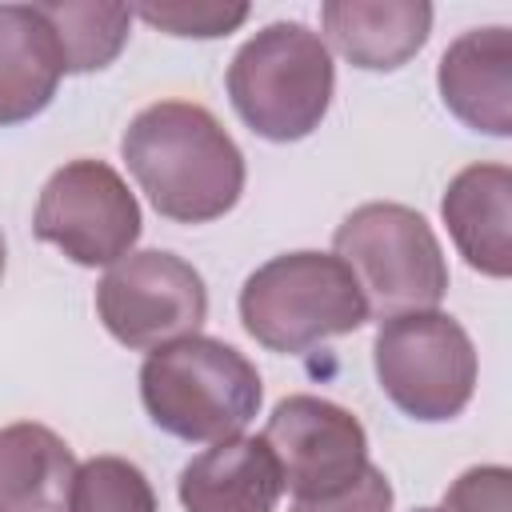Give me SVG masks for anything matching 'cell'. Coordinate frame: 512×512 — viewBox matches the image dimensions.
Segmentation results:
<instances>
[{
  "label": "cell",
  "mask_w": 512,
  "mask_h": 512,
  "mask_svg": "<svg viewBox=\"0 0 512 512\" xmlns=\"http://www.w3.org/2000/svg\"><path fill=\"white\" fill-rule=\"evenodd\" d=\"M120 156L148 204L172 224L220 220L244 196V152L224 124L192 100L140 108L120 136Z\"/></svg>",
  "instance_id": "1"
},
{
  "label": "cell",
  "mask_w": 512,
  "mask_h": 512,
  "mask_svg": "<svg viewBox=\"0 0 512 512\" xmlns=\"http://www.w3.org/2000/svg\"><path fill=\"white\" fill-rule=\"evenodd\" d=\"M140 400L160 432L188 444H220L256 420L264 384L240 348L192 332L144 356Z\"/></svg>",
  "instance_id": "2"
},
{
  "label": "cell",
  "mask_w": 512,
  "mask_h": 512,
  "mask_svg": "<svg viewBox=\"0 0 512 512\" xmlns=\"http://www.w3.org/2000/svg\"><path fill=\"white\" fill-rule=\"evenodd\" d=\"M224 84L236 116L256 136L292 144L328 116L336 64L320 32L300 20H276L236 48Z\"/></svg>",
  "instance_id": "3"
},
{
  "label": "cell",
  "mask_w": 512,
  "mask_h": 512,
  "mask_svg": "<svg viewBox=\"0 0 512 512\" xmlns=\"http://www.w3.org/2000/svg\"><path fill=\"white\" fill-rule=\"evenodd\" d=\"M368 320L364 292L336 252H284L240 288V324L268 348L296 356L320 340L348 336Z\"/></svg>",
  "instance_id": "4"
},
{
  "label": "cell",
  "mask_w": 512,
  "mask_h": 512,
  "mask_svg": "<svg viewBox=\"0 0 512 512\" xmlns=\"http://www.w3.org/2000/svg\"><path fill=\"white\" fill-rule=\"evenodd\" d=\"M336 256L356 276L368 320L432 312L448 292V260L432 224L396 200L352 208L332 232Z\"/></svg>",
  "instance_id": "5"
},
{
  "label": "cell",
  "mask_w": 512,
  "mask_h": 512,
  "mask_svg": "<svg viewBox=\"0 0 512 512\" xmlns=\"http://www.w3.org/2000/svg\"><path fill=\"white\" fill-rule=\"evenodd\" d=\"M372 368L384 396L420 424L452 420L476 392V348L464 324L440 308L380 320Z\"/></svg>",
  "instance_id": "6"
},
{
  "label": "cell",
  "mask_w": 512,
  "mask_h": 512,
  "mask_svg": "<svg viewBox=\"0 0 512 512\" xmlns=\"http://www.w3.org/2000/svg\"><path fill=\"white\" fill-rule=\"evenodd\" d=\"M32 232L80 268H112L140 240L144 216L112 164L80 156L44 180Z\"/></svg>",
  "instance_id": "7"
},
{
  "label": "cell",
  "mask_w": 512,
  "mask_h": 512,
  "mask_svg": "<svg viewBox=\"0 0 512 512\" xmlns=\"http://www.w3.org/2000/svg\"><path fill=\"white\" fill-rule=\"evenodd\" d=\"M96 316L116 344L152 352L168 340L200 332L208 320V284L176 252H128L100 276Z\"/></svg>",
  "instance_id": "8"
},
{
  "label": "cell",
  "mask_w": 512,
  "mask_h": 512,
  "mask_svg": "<svg viewBox=\"0 0 512 512\" xmlns=\"http://www.w3.org/2000/svg\"><path fill=\"white\" fill-rule=\"evenodd\" d=\"M260 440L272 448L276 468L292 500H324L360 480L368 460V432L364 424L340 408L336 400L296 392L284 396Z\"/></svg>",
  "instance_id": "9"
},
{
  "label": "cell",
  "mask_w": 512,
  "mask_h": 512,
  "mask_svg": "<svg viewBox=\"0 0 512 512\" xmlns=\"http://www.w3.org/2000/svg\"><path fill=\"white\" fill-rule=\"evenodd\" d=\"M444 108L472 132L512 136V32L504 24L468 28L436 68Z\"/></svg>",
  "instance_id": "10"
},
{
  "label": "cell",
  "mask_w": 512,
  "mask_h": 512,
  "mask_svg": "<svg viewBox=\"0 0 512 512\" xmlns=\"http://www.w3.org/2000/svg\"><path fill=\"white\" fill-rule=\"evenodd\" d=\"M440 216L468 268L492 280L512 276V172L508 164L460 168L444 188Z\"/></svg>",
  "instance_id": "11"
},
{
  "label": "cell",
  "mask_w": 512,
  "mask_h": 512,
  "mask_svg": "<svg viewBox=\"0 0 512 512\" xmlns=\"http://www.w3.org/2000/svg\"><path fill=\"white\" fill-rule=\"evenodd\" d=\"M280 492L276 456L260 436H232L204 448L176 480L184 512H276Z\"/></svg>",
  "instance_id": "12"
},
{
  "label": "cell",
  "mask_w": 512,
  "mask_h": 512,
  "mask_svg": "<svg viewBox=\"0 0 512 512\" xmlns=\"http://www.w3.org/2000/svg\"><path fill=\"white\" fill-rule=\"evenodd\" d=\"M328 44L364 72H392L408 64L432 32V4L424 0H328L320 4Z\"/></svg>",
  "instance_id": "13"
},
{
  "label": "cell",
  "mask_w": 512,
  "mask_h": 512,
  "mask_svg": "<svg viewBox=\"0 0 512 512\" xmlns=\"http://www.w3.org/2000/svg\"><path fill=\"white\" fill-rule=\"evenodd\" d=\"M64 76V52L40 4H0V124L40 116Z\"/></svg>",
  "instance_id": "14"
},
{
  "label": "cell",
  "mask_w": 512,
  "mask_h": 512,
  "mask_svg": "<svg viewBox=\"0 0 512 512\" xmlns=\"http://www.w3.org/2000/svg\"><path fill=\"white\" fill-rule=\"evenodd\" d=\"M76 456L48 424L0 428V512H68Z\"/></svg>",
  "instance_id": "15"
},
{
  "label": "cell",
  "mask_w": 512,
  "mask_h": 512,
  "mask_svg": "<svg viewBox=\"0 0 512 512\" xmlns=\"http://www.w3.org/2000/svg\"><path fill=\"white\" fill-rule=\"evenodd\" d=\"M40 12L56 32V44L64 52V72H100L128 44V28H132L128 4L56 0V4H40Z\"/></svg>",
  "instance_id": "16"
},
{
  "label": "cell",
  "mask_w": 512,
  "mask_h": 512,
  "mask_svg": "<svg viewBox=\"0 0 512 512\" xmlns=\"http://www.w3.org/2000/svg\"><path fill=\"white\" fill-rule=\"evenodd\" d=\"M68 512H156V492L132 460L92 456L76 468Z\"/></svg>",
  "instance_id": "17"
},
{
  "label": "cell",
  "mask_w": 512,
  "mask_h": 512,
  "mask_svg": "<svg viewBox=\"0 0 512 512\" xmlns=\"http://www.w3.org/2000/svg\"><path fill=\"white\" fill-rule=\"evenodd\" d=\"M144 24L168 32V36H196V40H216L236 32L248 20V4H220V0H176V4H140L132 8Z\"/></svg>",
  "instance_id": "18"
},
{
  "label": "cell",
  "mask_w": 512,
  "mask_h": 512,
  "mask_svg": "<svg viewBox=\"0 0 512 512\" xmlns=\"http://www.w3.org/2000/svg\"><path fill=\"white\" fill-rule=\"evenodd\" d=\"M440 512H512V472L504 464L464 468L448 484Z\"/></svg>",
  "instance_id": "19"
},
{
  "label": "cell",
  "mask_w": 512,
  "mask_h": 512,
  "mask_svg": "<svg viewBox=\"0 0 512 512\" xmlns=\"http://www.w3.org/2000/svg\"><path fill=\"white\" fill-rule=\"evenodd\" d=\"M288 512H392V480L384 468L368 464L352 488L324 500H292Z\"/></svg>",
  "instance_id": "20"
},
{
  "label": "cell",
  "mask_w": 512,
  "mask_h": 512,
  "mask_svg": "<svg viewBox=\"0 0 512 512\" xmlns=\"http://www.w3.org/2000/svg\"><path fill=\"white\" fill-rule=\"evenodd\" d=\"M4 264H8V248H4V232H0V280H4Z\"/></svg>",
  "instance_id": "21"
},
{
  "label": "cell",
  "mask_w": 512,
  "mask_h": 512,
  "mask_svg": "<svg viewBox=\"0 0 512 512\" xmlns=\"http://www.w3.org/2000/svg\"><path fill=\"white\" fill-rule=\"evenodd\" d=\"M416 512H440V508H416Z\"/></svg>",
  "instance_id": "22"
}]
</instances>
